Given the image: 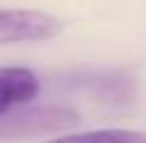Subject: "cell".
Returning <instances> with one entry per match:
<instances>
[{
	"instance_id": "7a4b0ae2",
	"label": "cell",
	"mask_w": 146,
	"mask_h": 143,
	"mask_svg": "<svg viewBox=\"0 0 146 143\" xmlns=\"http://www.w3.org/2000/svg\"><path fill=\"white\" fill-rule=\"evenodd\" d=\"M62 22L41 10L0 7V45L43 43L60 36Z\"/></svg>"
},
{
	"instance_id": "6da1fadb",
	"label": "cell",
	"mask_w": 146,
	"mask_h": 143,
	"mask_svg": "<svg viewBox=\"0 0 146 143\" xmlns=\"http://www.w3.org/2000/svg\"><path fill=\"white\" fill-rule=\"evenodd\" d=\"M79 112L67 105H41L22 107L12 115L0 117V136L22 138V136H50L77 127Z\"/></svg>"
},
{
	"instance_id": "277c9868",
	"label": "cell",
	"mask_w": 146,
	"mask_h": 143,
	"mask_svg": "<svg viewBox=\"0 0 146 143\" xmlns=\"http://www.w3.org/2000/svg\"><path fill=\"white\" fill-rule=\"evenodd\" d=\"M46 143H146V131L139 129H94L82 134L58 136Z\"/></svg>"
},
{
	"instance_id": "3957f363",
	"label": "cell",
	"mask_w": 146,
	"mask_h": 143,
	"mask_svg": "<svg viewBox=\"0 0 146 143\" xmlns=\"http://www.w3.org/2000/svg\"><path fill=\"white\" fill-rule=\"evenodd\" d=\"M41 93V81L27 67H0V117L29 107Z\"/></svg>"
}]
</instances>
